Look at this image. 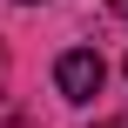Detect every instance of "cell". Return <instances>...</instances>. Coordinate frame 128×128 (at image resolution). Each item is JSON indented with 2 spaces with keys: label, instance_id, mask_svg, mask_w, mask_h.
Returning <instances> with one entry per match:
<instances>
[{
  "label": "cell",
  "instance_id": "6da1fadb",
  "mask_svg": "<svg viewBox=\"0 0 128 128\" xmlns=\"http://www.w3.org/2000/svg\"><path fill=\"white\" fill-rule=\"evenodd\" d=\"M101 81H108V68H101L94 47H68V54L54 61V88H61V101H94Z\"/></svg>",
  "mask_w": 128,
  "mask_h": 128
},
{
  "label": "cell",
  "instance_id": "277c9868",
  "mask_svg": "<svg viewBox=\"0 0 128 128\" xmlns=\"http://www.w3.org/2000/svg\"><path fill=\"white\" fill-rule=\"evenodd\" d=\"M101 128H128V122H101Z\"/></svg>",
  "mask_w": 128,
  "mask_h": 128
},
{
  "label": "cell",
  "instance_id": "3957f363",
  "mask_svg": "<svg viewBox=\"0 0 128 128\" xmlns=\"http://www.w3.org/2000/svg\"><path fill=\"white\" fill-rule=\"evenodd\" d=\"M108 7H115V14H122V20H128V0H108Z\"/></svg>",
  "mask_w": 128,
  "mask_h": 128
},
{
  "label": "cell",
  "instance_id": "7a4b0ae2",
  "mask_svg": "<svg viewBox=\"0 0 128 128\" xmlns=\"http://www.w3.org/2000/svg\"><path fill=\"white\" fill-rule=\"evenodd\" d=\"M0 88H7V47H0Z\"/></svg>",
  "mask_w": 128,
  "mask_h": 128
},
{
  "label": "cell",
  "instance_id": "5b68a950",
  "mask_svg": "<svg viewBox=\"0 0 128 128\" xmlns=\"http://www.w3.org/2000/svg\"><path fill=\"white\" fill-rule=\"evenodd\" d=\"M20 7H34V0H20Z\"/></svg>",
  "mask_w": 128,
  "mask_h": 128
}]
</instances>
